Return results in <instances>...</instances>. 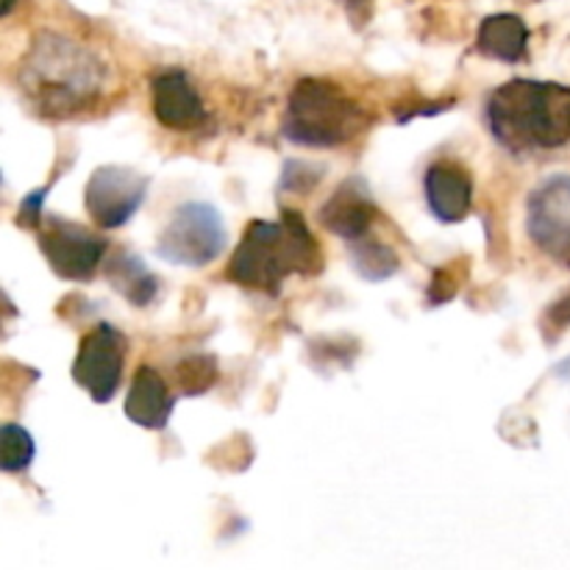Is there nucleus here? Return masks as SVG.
<instances>
[{
    "label": "nucleus",
    "mask_w": 570,
    "mask_h": 570,
    "mask_svg": "<svg viewBox=\"0 0 570 570\" xmlns=\"http://www.w3.org/2000/svg\"><path fill=\"white\" fill-rule=\"evenodd\" d=\"M456 289H460V282H456L454 271H451V267H438L432 276V282H429V289H426L429 306L449 304V301L456 295Z\"/></svg>",
    "instance_id": "21"
},
{
    "label": "nucleus",
    "mask_w": 570,
    "mask_h": 570,
    "mask_svg": "<svg viewBox=\"0 0 570 570\" xmlns=\"http://www.w3.org/2000/svg\"><path fill=\"white\" fill-rule=\"evenodd\" d=\"M106 278L131 306H148L159 293V278L131 250H115L106 262Z\"/></svg>",
    "instance_id": "15"
},
{
    "label": "nucleus",
    "mask_w": 570,
    "mask_h": 570,
    "mask_svg": "<svg viewBox=\"0 0 570 570\" xmlns=\"http://www.w3.org/2000/svg\"><path fill=\"white\" fill-rule=\"evenodd\" d=\"M39 248L56 276L65 282H89L106 259L109 243L78 223L48 217L39 232Z\"/></svg>",
    "instance_id": "8"
},
{
    "label": "nucleus",
    "mask_w": 570,
    "mask_h": 570,
    "mask_svg": "<svg viewBox=\"0 0 570 570\" xmlns=\"http://www.w3.org/2000/svg\"><path fill=\"white\" fill-rule=\"evenodd\" d=\"M126 337L111 323H98L78 345L72 379L95 404H109L126 371Z\"/></svg>",
    "instance_id": "6"
},
{
    "label": "nucleus",
    "mask_w": 570,
    "mask_h": 570,
    "mask_svg": "<svg viewBox=\"0 0 570 570\" xmlns=\"http://www.w3.org/2000/svg\"><path fill=\"white\" fill-rule=\"evenodd\" d=\"M373 115L328 78H301L287 98L282 131L306 148H337L367 131Z\"/></svg>",
    "instance_id": "4"
},
{
    "label": "nucleus",
    "mask_w": 570,
    "mask_h": 570,
    "mask_svg": "<svg viewBox=\"0 0 570 570\" xmlns=\"http://www.w3.org/2000/svg\"><path fill=\"white\" fill-rule=\"evenodd\" d=\"M173 406H176V395L167 390L165 379L156 367L142 365L134 373V382L128 387L126 395V417L131 423L142 429H159L167 426L173 415Z\"/></svg>",
    "instance_id": "13"
},
{
    "label": "nucleus",
    "mask_w": 570,
    "mask_h": 570,
    "mask_svg": "<svg viewBox=\"0 0 570 570\" xmlns=\"http://www.w3.org/2000/svg\"><path fill=\"white\" fill-rule=\"evenodd\" d=\"M379 209L371 198V189L362 178H348L337 187V193L321 206L317 212V220L326 232H332L334 237H343L345 243H354V239L367 237L373 220H376Z\"/></svg>",
    "instance_id": "11"
},
{
    "label": "nucleus",
    "mask_w": 570,
    "mask_h": 570,
    "mask_svg": "<svg viewBox=\"0 0 570 570\" xmlns=\"http://www.w3.org/2000/svg\"><path fill=\"white\" fill-rule=\"evenodd\" d=\"M323 176H326V167L323 165H312V161H304V159H289L284 161L278 189H282V193L306 195L323 181Z\"/></svg>",
    "instance_id": "19"
},
{
    "label": "nucleus",
    "mask_w": 570,
    "mask_h": 570,
    "mask_svg": "<svg viewBox=\"0 0 570 570\" xmlns=\"http://www.w3.org/2000/svg\"><path fill=\"white\" fill-rule=\"evenodd\" d=\"M488 128L507 150H557L570 142V87L512 78L488 98Z\"/></svg>",
    "instance_id": "2"
},
{
    "label": "nucleus",
    "mask_w": 570,
    "mask_h": 570,
    "mask_svg": "<svg viewBox=\"0 0 570 570\" xmlns=\"http://www.w3.org/2000/svg\"><path fill=\"white\" fill-rule=\"evenodd\" d=\"M150 109L170 131H193L206 120L204 100L184 70H161L150 78Z\"/></svg>",
    "instance_id": "10"
},
{
    "label": "nucleus",
    "mask_w": 570,
    "mask_h": 570,
    "mask_svg": "<svg viewBox=\"0 0 570 570\" xmlns=\"http://www.w3.org/2000/svg\"><path fill=\"white\" fill-rule=\"evenodd\" d=\"M228 234L223 215L212 204L189 200L173 212V220L156 243V254L170 265L206 267L226 250Z\"/></svg>",
    "instance_id": "5"
},
{
    "label": "nucleus",
    "mask_w": 570,
    "mask_h": 570,
    "mask_svg": "<svg viewBox=\"0 0 570 570\" xmlns=\"http://www.w3.org/2000/svg\"><path fill=\"white\" fill-rule=\"evenodd\" d=\"M50 193V184L48 187H39L33 189L31 195H26L20 204V212H17V226L20 228H39L42 226V204Z\"/></svg>",
    "instance_id": "22"
},
{
    "label": "nucleus",
    "mask_w": 570,
    "mask_h": 570,
    "mask_svg": "<svg viewBox=\"0 0 570 570\" xmlns=\"http://www.w3.org/2000/svg\"><path fill=\"white\" fill-rule=\"evenodd\" d=\"M527 232L543 254L566 259L570 250V176L557 173L532 189L527 204Z\"/></svg>",
    "instance_id": "9"
},
{
    "label": "nucleus",
    "mask_w": 570,
    "mask_h": 570,
    "mask_svg": "<svg viewBox=\"0 0 570 570\" xmlns=\"http://www.w3.org/2000/svg\"><path fill=\"white\" fill-rule=\"evenodd\" d=\"M148 187L150 178L134 167L104 165L89 176L87 189H83V206L95 226L111 232V228L126 226L137 215L139 206L145 204Z\"/></svg>",
    "instance_id": "7"
},
{
    "label": "nucleus",
    "mask_w": 570,
    "mask_h": 570,
    "mask_svg": "<svg viewBox=\"0 0 570 570\" xmlns=\"http://www.w3.org/2000/svg\"><path fill=\"white\" fill-rule=\"evenodd\" d=\"M568 328H570V289L562 295V298H557L554 304L543 312V317H540V334H543V340L549 345H554Z\"/></svg>",
    "instance_id": "20"
},
{
    "label": "nucleus",
    "mask_w": 570,
    "mask_h": 570,
    "mask_svg": "<svg viewBox=\"0 0 570 570\" xmlns=\"http://www.w3.org/2000/svg\"><path fill=\"white\" fill-rule=\"evenodd\" d=\"M323 271V250L312 237L304 215L282 209V223L254 220L234 250L226 276L239 287L278 295L282 282L293 273L317 276Z\"/></svg>",
    "instance_id": "3"
},
{
    "label": "nucleus",
    "mask_w": 570,
    "mask_h": 570,
    "mask_svg": "<svg viewBox=\"0 0 570 570\" xmlns=\"http://www.w3.org/2000/svg\"><path fill=\"white\" fill-rule=\"evenodd\" d=\"M345 6H348V14L354 20V26H365L371 20L373 0H345Z\"/></svg>",
    "instance_id": "23"
},
{
    "label": "nucleus",
    "mask_w": 570,
    "mask_h": 570,
    "mask_svg": "<svg viewBox=\"0 0 570 570\" xmlns=\"http://www.w3.org/2000/svg\"><path fill=\"white\" fill-rule=\"evenodd\" d=\"M426 204L440 223L465 220L473 206V178L468 167L454 159L432 161L426 170Z\"/></svg>",
    "instance_id": "12"
},
{
    "label": "nucleus",
    "mask_w": 570,
    "mask_h": 570,
    "mask_svg": "<svg viewBox=\"0 0 570 570\" xmlns=\"http://www.w3.org/2000/svg\"><path fill=\"white\" fill-rule=\"evenodd\" d=\"M351 262H354V271L360 273L365 282H387L390 276H395V273L401 271L399 254H395L387 243L371 237L354 239Z\"/></svg>",
    "instance_id": "16"
},
{
    "label": "nucleus",
    "mask_w": 570,
    "mask_h": 570,
    "mask_svg": "<svg viewBox=\"0 0 570 570\" xmlns=\"http://www.w3.org/2000/svg\"><path fill=\"white\" fill-rule=\"evenodd\" d=\"M217 382V360L212 354H193L176 365V387L181 395H204Z\"/></svg>",
    "instance_id": "18"
},
{
    "label": "nucleus",
    "mask_w": 570,
    "mask_h": 570,
    "mask_svg": "<svg viewBox=\"0 0 570 570\" xmlns=\"http://www.w3.org/2000/svg\"><path fill=\"white\" fill-rule=\"evenodd\" d=\"M104 81V61L65 33H37L20 65V89L45 117L76 115L95 100Z\"/></svg>",
    "instance_id": "1"
},
{
    "label": "nucleus",
    "mask_w": 570,
    "mask_h": 570,
    "mask_svg": "<svg viewBox=\"0 0 570 570\" xmlns=\"http://www.w3.org/2000/svg\"><path fill=\"white\" fill-rule=\"evenodd\" d=\"M11 6H14V0H6V3H3V14H9Z\"/></svg>",
    "instance_id": "24"
},
{
    "label": "nucleus",
    "mask_w": 570,
    "mask_h": 570,
    "mask_svg": "<svg viewBox=\"0 0 570 570\" xmlns=\"http://www.w3.org/2000/svg\"><path fill=\"white\" fill-rule=\"evenodd\" d=\"M479 53L488 59L504 61V65H518L529 56V28L512 11H499V14L484 17L476 33Z\"/></svg>",
    "instance_id": "14"
},
{
    "label": "nucleus",
    "mask_w": 570,
    "mask_h": 570,
    "mask_svg": "<svg viewBox=\"0 0 570 570\" xmlns=\"http://www.w3.org/2000/svg\"><path fill=\"white\" fill-rule=\"evenodd\" d=\"M562 265L570 267V250H568V256H566V259H562Z\"/></svg>",
    "instance_id": "25"
},
{
    "label": "nucleus",
    "mask_w": 570,
    "mask_h": 570,
    "mask_svg": "<svg viewBox=\"0 0 570 570\" xmlns=\"http://www.w3.org/2000/svg\"><path fill=\"white\" fill-rule=\"evenodd\" d=\"M37 445L28 429L17 426V423H6L0 429V468L3 473H26L31 468Z\"/></svg>",
    "instance_id": "17"
}]
</instances>
